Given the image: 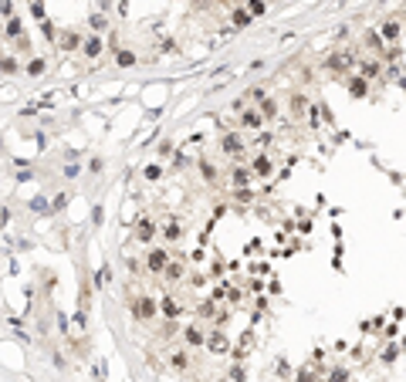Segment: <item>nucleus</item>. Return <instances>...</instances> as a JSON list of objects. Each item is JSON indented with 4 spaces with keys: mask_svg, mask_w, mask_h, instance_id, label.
Instances as JSON below:
<instances>
[{
    "mask_svg": "<svg viewBox=\"0 0 406 382\" xmlns=\"http://www.w3.org/2000/svg\"><path fill=\"white\" fill-rule=\"evenodd\" d=\"M169 365L180 369V372H186V369H190V355H186V352H173V355H169Z\"/></svg>",
    "mask_w": 406,
    "mask_h": 382,
    "instance_id": "17",
    "label": "nucleus"
},
{
    "mask_svg": "<svg viewBox=\"0 0 406 382\" xmlns=\"http://www.w3.org/2000/svg\"><path fill=\"white\" fill-rule=\"evenodd\" d=\"M102 169H105V162H102V159H98V156H95V159H92V162H88V173H102Z\"/></svg>",
    "mask_w": 406,
    "mask_h": 382,
    "instance_id": "38",
    "label": "nucleus"
},
{
    "mask_svg": "<svg viewBox=\"0 0 406 382\" xmlns=\"http://www.w3.org/2000/svg\"><path fill=\"white\" fill-rule=\"evenodd\" d=\"M44 68H48V65H44V58H31V65H27V75L37 78V75H44Z\"/></svg>",
    "mask_w": 406,
    "mask_h": 382,
    "instance_id": "28",
    "label": "nucleus"
},
{
    "mask_svg": "<svg viewBox=\"0 0 406 382\" xmlns=\"http://www.w3.org/2000/svg\"><path fill=\"white\" fill-rule=\"evenodd\" d=\"M81 44H85V41H81L78 34H71V31L61 34V48H65V51H74V48H81Z\"/></svg>",
    "mask_w": 406,
    "mask_h": 382,
    "instance_id": "22",
    "label": "nucleus"
},
{
    "mask_svg": "<svg viewBox=\"0 0 406 382\" xmlns=\"http://www.w3.org/2000/svg\"><path fill=\"white\" fill-rule=\"evenodd\" d=\"M92 31H95V34L105 31V17H92Z\"/></svg>",
    "mask_w": 406,
    "mask_h": 382,
    "instance_id": "39",
    "label": "nucleus"
},
{
    "mask_svg": "<svg viewBox=\"0 0 406 382\" xmlns=\"http://www.w3.org/2000/svg\"><path fill=\"white\" fill-rule=\"evenodd\" d=\"M20 71V65H17V58L14 54H3V75L10 78V75H17Z\"/></svg>",
    "mask_w": 406,
    "mask_h": 382,
    "instance_id": "27",
    "label": "nucleus"
},
{
    "mask_svg": "<svg viewBox=\"0 0 406 382\" xmlns=\"http://www.w3.org/2000/svg\"><path fill=\"white\" fill-rule=\"evenodd\" d=\"M213 382H230V379H213Z\"/></svg>",
    "mask_w": 406,
    "mask_h": 382,
    "instance_id": "41",
    "label": "nucleus"
},
{
    "mask_svg": "<svg viewBox=\"0 0 406 382\" xmlns=\"http://www.w3.org/2000/svg\"><path fill=\"white\" fill-rule=\"evenodd\" d=\"M163 237H166L169 243L183 237V227H180V220H176V217H169V220H166V227H163Z\"/></svg>",
    "mask_w": 406,
    "mask_h": 382,
    "instance_id": "14",
    "label": "nucleus"
},
{
    "mask_svg": "<svg viewBox=\"0 0 406 382\" xmlns=\"http://www.w3.org/2000/svg\"><path fill=\"white\" fill-rule=\"evenodd\" d=\"M163 274H166V281H180V278H183V264H169Z\"/></svg>",
    "mask_w": 406,
    "mask_h": 382,
    "instance_id": "32",
    "label": "nucleus"
},
{
    "mask_svg": "<svg viewBox=\"0 0 406 382\" xmlns=\"http://www.w3.org/2000/svg\"><path fill=\"white\" fill-rule=\"evenodd\" d=\"M325 382H352V376H349L345 365H335V369H329V379Z\"/></svg>",
    "mask_w": 406,
    "mask_h": 382,
    "instance_id": "18",
    "label": "nucleus"
},
{
    "mask_svg": "<svg viewBox=\"0 0 406 382\" xmlns=\"http://www.w3.org/2000/svg\"><path fill=\"white\" fill-rule=\"evenodd\" d=\"M166 267H169V254H166L163 247L149 250V257H146V271H152V274H163Z\"/></svg>",
    "mask_w": 406,
    "mask_h": 382,
    "instance_id": "2",
    "label": "nucleus"
},
{
    "mask_svg": "<svg viewBox=\"0 0 406 382\" xmlns=\"http://www.w3.org/2000/svg\"><path fill=\"white\" fill-rule=\"evenodd\" d=\"M379 359H383L386 365H389V362H396V359H400V345H396V342H389V345L379 352Z\"/></svg>",
    "mask_w": 406,
    "mask_h": 382,
    "instance_id": "21",
    "label": "nucleus"
},
{
    "mask_svg": "<svg viewBox=\"0 0 406 382\" xmlns=\"http://www.w3.org/2000/svg\"><path fill=\"white\" fill-rule=\"evenodd\" d=\"M240 125H244V129H261V125H264L261 108H244V112H240Z\"/></svg>",
    "mask_w": 406,
    "mask_h": 382,
    "instance_id": "8",
    "label": "nucleus"
},
{
    "mask_svg": "<svg viewBox=\"0 0 406 382\" xmlns=\"http://www.w3.org/2000/svg\"><path fill=\"white\" fill-rule=\"evenodd\" d=\"M352 61H355V58H352L349 51H335V54L325 61V65H329L332 71H349V68H352Z\"/></svg>",
    "mask_w": 406,
    "mask_h": 382,
    "instance_id": "6",
    "label": "nucleus"
},
{
    "mask_svg": "<svg viewBox=\"0 0 406 382\" xmlns=\"http://www.w3.org/2000/svg\"><path fill=\"white\" fill-rule=\"evenodd\" d=\"M247 10L251 14H264V0H247Z\"/></svg>",
    "mask_w": 406,
    "mask_h": 382,
    "instance_id": "37",
    "label": "nucleus"
},
{
    "mask_svg": "<svg viewBox=\"0 0 406 382\" xmlns=\"http://www.w3.org/2000/svg\"><path fill=\"white\" fill-rule=\"evenodd\" d=\"M152 237H156V224H152L149 217H142V220L135 224V240H139V243H149Z\"/></svg>",
    "mask_w": 406,
    "mask_h": 382,
    "instance_id": "7",
    "label": "nucleus"
},
{
    "mask_svg": "<svg viewBox=\"0 0 406 382\" xmlns=\"http://www.w3.org/2000/svg\"><path fill=\"white\" fill-rule=\"evenodd\" d=\"M359 71H362V78H376L379 75V61H362Z\"/></svg>",
    "mask_w": 406,
    "mask_h": 382,
    "instance_id": "30",
    "label": "nucleus"
},
{
    "mask_svg": "<svg viewBox=\"0 0 406 382\" xmlns=\"http://www.w3.org/2000/svg\"><path fill=\"white\" fill-rule=\"evenodd\" d=\"M7 34L10 37H20V20L17 17H7Z\"/></svg>",
    "mask_w": 406,
    "mask_h": 382,
    "instance_id": "34",
    "label": "nucleus"
},
{
    "mask_svg": "<svg viewBox=\"0 0 406 382\" xmlns=\"http://www.w3.org/2000/svg\"><path fill=\"white\" fill-rule=\"evenodd\" d=\"M379 34H383V41L396 44V41H400V20H396V17H393V20H383V24H379Z\"/></svg>",
    "mask_w": 406,
    "mask_h": 382,
    "instance_id": "10",
    "label": "nucleus"
},
{
    "mask_svg": "<svg viewBox=\"0 0 406 382\" xmlns=\"http://www.w3.org/2000/svg\"><path fill=\"white\" fill-rule=\"evenodd\" d=\"M352 359H355V362H359V359H366V348H362V345H355V348H352Z\"/></svg>",
    "mask_w": 406,
    "mask_h": 382,
    "instance_id": "40",
    "label": "nucleus"
},
{
    "mask_svg": "<svg viewBox=\"0 0 406 382\" xmlns=\"http://www.w3.org/2000/svg\"><path fill=\"white\" fill-rule=\"evenodd\" d=\"M197 169H200V176L206 179V183H213V179H217V166H213L210 159H197Z\"/></svg>",
    "mask_w": 406,
    "mask_h": 382,
    "instance_id": "16",
    "label": "nucleus"
},
{
    "mask_svg": "<svg viewBox=\"0 0 406 382\" xmlns=\"http://www.w3.org/2000/svg\"><path fill=\"white\" fill-rule=\"evenodd\" d=\"M227 379L230 382H247V369L237 362V365H230V372H227Z\"/></svg>",
    "mask_w": 406,
    "mask_h": 382,
    "instance_id": "25",
    "label": "nucleus"
},
{
    "mask_svg": "<svg viewBox=\"0 0 406 382\" xmlns=\"http://www.w3.org/2000/svg\"><path fill=\"white\" fill-rule=\"evenodd\" d=\"M102 51H105L102 37H95V34H92V37H85V44H81V54H85V58H98Z\"/></svg>",
    "mask_w": 406,
    "mask_h": 382,
    "instance_id": "11",
    "label": "nucleus"
},
{
    "mask_svg": "<svg viewBox=\"0 0 406 382\" xmlns=\"http://www.w3.org/2000/svg\"><path fill=\"white\" fill-rule=\"evenodd\" d=\"M366 91H369V85H366V78H349V95L352 98H366Z\"/></svg>",
    "mask_w": 406,
    "mask_h": 382,
    "instance_id": "15",
    "label": "nucleus"
},
{
    "mask_svg": "<svg viewBox=\"0 0 406 382\" xmlns=\"http://www.w3.org/2000/svg\"><path fill=\"white\" fill-rule=\"evenodd\" d=\"M132 314L139 318V321H152V314H156V301H152L149 295L132 298Z\"/></svg>",
    "mask_w": 406,
    "mask_h": 382,
    "instance_id": "1",
    "label": "nucleus"
},
{
    "mask_svg": "<svg viewBox=\"0 0 406 382\" xmlns=\"http://www.w3.org/2000/svg\"><path fill=\"white\" fill-rule=\"evenodd\" d=\"M230 196H234V200H240V203H251V200H254L251 186H234V190H230Z\"/></svg>",
    "mask_w": 406,
    "mask_h": 382,
    "instance_id": "23",
    "label": "nucleus"
},
{
    "mask_svg": "<svg viewBox=\"0 0 406 382\" xmlns=\"http://www.w3.org/2000/svg\"><path fill=\"white\" fill-rule=\"evenodd\" d=\"M197 314H200V318H217V305H213V298H210V301H200Z\"/></svg>",
    "mask_w": 406,
    "mask_h": 382,
    "instance_id": "29",
    "label": "nucleus"
},
{
    "mask_svg": "<svg viewBox=\"0 0 406 382\" xmlns=\"http://www.w3.org/2000/svg\"><path fill=\"white\" fill-rule=\"evenodd\" d=\"M271 169H274V166H271V159L264 153H258L251 159V173H254V176H271Z\"/></svg>",
    "mask_w": 406,
    "mask_h": 382,
    "instance_id": "12",
    "label": "nucleus"
},
{
    "mask_svg": "<svg viewBox=\"0 0 406 382\" xmlns=\"http://www.w3.org/2000/svg\"><path fill=\"white\" fill-rule=\"evenodd\" d=\"M220 149L227 156H240L244 153V139H240L237 132H223V136H220Z\"/></svg>",
    "mask_w": 406,
    "mask_h": 382,
    "instance_id": "5",
    "label": "nucleus"
},
{
    "mask_svg": "<svg viewBox=\"0 0 406 382\" xmlns=\"http://www.w3.org/2000/svg\"><path fill=\"white\" fill-rule=\"evenodd\" d=\"M261 115H264V119H277V102H274V98H264V102H261Z\"/></svg>",
    "mask_w": 406,
    "mask_h": 382,
    "instance_id": "26",
    "label": "nucleus"
},
{
    "mask_svg": "<svg viewBox=\"0 0 406 382\" xmlns=\"http://www.w3.org/2000/svg\"><path fill=\"white\" fill-rule=\"evenodd\" d=\"M308 112H312V102H308L305 95H291V115L301 119V115H308Z\"/></svg>",
    "mask_w": 406,
    "mask_h": 382,
    "instance_id": "13",
    "label": "nucleus"
},
{
    "mask_svg": "<svg viewBox=\"0 0 406 382\" xmlns=\"http://www.w3.org/2000/svg\"><path fill=\"white\" fill-rule=\"evenodd\" d=\"M230 179H234V186H251V173H247L244 166H237V169L230 173Z\"/></svg>",
    "mask_w": 406,
    "mask_h": 382,
    "instance_id": "20",
    "label": "nucleus"
},
{
    "mask_svg": "<svg viewBox=\"0 0 406 382\" xmlns=\"http://www.w3.org/2000/svg\"><path fill=\"white\" fill-rule=\"evenodd\" d=\"M206 352H210V355H223V352H230V338L223 335V328H217L213 335H206Z\"/></svg>",
    "mask_w": 406,
    "mask_h": 382,
    "instance_id": "3",
    "label": "nucleus"
},
{
    "mask_svg": "<svg viewBox=\"0 0 406 382\" xmlns=\"http://www.w3.org/2000/svg\"><path fill=\"white\" fill-rule=\"evenodd\" d=\"M223 301L237 305V301H240V291H237V288H227V291H223Z\"/></svg>",
    "mask_w": 406,
    "mask_h": 382,
    "instance_id": "35",
    "label": "nucleus"
},
{
    "mask_svg": "<svg viewBox=\"0 0 406 382\" xmlns=\"http://www.w3.org/2000/svg\"><path fill=\"white\" fill-rule=\"evenodd\" d=\"M274 372H277L281 379H295V376H291V365H288V359H277V362H274Z\"/></svg>",
    "mask_w": 406,
    "mask_h": 382,
    "instance_id": "31",
    "label": "nucleus"
},
{
    "mask_svg": "<svg viewBox=\"0 0 406 382\" xmlns=\"http://www.w3.org/2000/svg\"><path fill=\"white\" fill-rule=\"evenodd\" d=\"M135 61H139V58H135L132 51H119V54H115V65H119V68H132Z\"/></svg>",
    "mask_w": 406,
    "mask_h": 382,
    "instance_id": "24",
    "label": "nucleus"
},
{
    "mask_svg": "<svg viewBox=\"0 0 406 382\" xmlns=\"http://www.w3.org/2000/svg\"><path fill=\"white\" fill-rule=\"evenodd\" d=\"M142 176H146V179H159V176H163V169H159V166H146V173H142Z\"/></svg>",
    "mask_w": 406,
    "mask_h": 382,
    "instance_id": "36",
    "label": "nucleus"
},
{
    "mask_svg": "<svg viewBox=\"0 0 406 382\" xmlns=\"http://www.w3.org/2000/svg\"><path fill=\"white\" fill-rule=\"evenodd\" d=\"M295 382H322V369H318L315 362H308V365H301V369L295 372Z\"/></svg>",
    "mask_w": 406,
    "mask_h": 382,
    "instance_id": "9",
    "label": "nucleus"
},
{
    "mask_svg": "<svg viewBox=\"0 0 406 382\" xmlns=\"http://www.w3.org/2000/svg\"><path fill=\"white\" fill-rule=\"evenodd\" d=\"M183 342L190 348H206V335H203L200 325H183Z\"/></svg>",
    "mask_w": 406,
    "mask_h": 382,
    "instance_id": "4",
    "label": "nucleus"
},
{
    "mask_svg": "<svg viewBox=\"0 0 406 382\" xmlns=\"http://www.w3.org/2000/svg\"><path fill=\"white\" fill-rule=\"evenodd\" d=\"M251 20V10H234V27H247Z\"/></svg>",
    "mask_w": 406,
    "mask_h": 382,
    "instance_id": "33",
    "label": "nucleus"
},
{
    "mask_svg": "<svg viewBox=\"0 0 406 382\" xmlns=\"http://www.w3.org/2000/svg\"><path fill=\"white\" fill-rule=\"evenodd\" d=\"M159 308H163V314H166V318H180V305H176V301H173L169 295H166V298L159 301Z\"/></svg>",
    "mask_w": 406,
    "mask_h": 382,
    "instance_id": "19",
    "label": "nucleus"
}]
</instances>
